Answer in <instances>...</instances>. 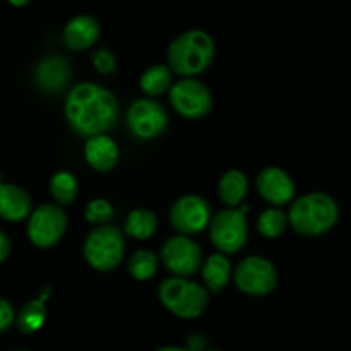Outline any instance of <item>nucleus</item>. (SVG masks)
Instances as JSON below:
<instances>
[{"label":"nucleus","mask_w":351,"mask_h":351,"mask_svg":"<svg viewBox=\"0 0 351 351\" xmlns=\"http://www.w3.org/2000/svg\"><path fill=\"white\" fill-rule=\"evenodd\" d=\"M160 300L182 319H195L208 307L209 295L204 287L187 278H168L160 285Z\"/></svg>","instance_id":"4"},{"label":"nucleus","mask_w":351,"mask_h":351,"mask_svg":"<svg viewBox=\"0 0 351 351\" xmlns=\"http://www.w3.org/2000/svg\"><path fill=\"white\" fill-rule=\"evenodd\" d=\"M276 267L264 257H247L235 269V283L239 290L252 297L271 293L276 288Z\"/></svg>","instance_id":"7"},{"label":"nucleus","mask_w":351,"mask_h":351,"mask_svg":"<svg viewBox=\"0 0 351 351\" xmlns=\"http://www.w3.org/2000/svg\"><path fill=\"white\" fill-rule=\"evenodd\" d=\"M99 36L98 21L91 16H77L67 23L64 29V43L71 50H86L93 47Z\"/></svg>","instance_id":"15"},{"label":"nucleus","mask_w":351,"mask_h":351,"mask_svg":"<svg viewBox=\"0 0 351 351\" xmlns=\"http://www.w3.org/2000/svg\"><path fill=\"white\" fill-rule=\"evenodd\" d=\"M257 189L261 195L271 204H287L295 194L293 180L281 168H266L257 177Z\"/></svg>","instance_id":"13"},{"label":"nucleus","mask_w":351,"mask_h":351,"mask_svg":"<svg viewBox=\"0 0 351 351\" xmlns=\"http://www.w3.org/2000/svg\"><path fill=\"white\" fill-rule=\"evenodd\" d=\"M156 351H189L187 348H177V346H165V348H160Z\"/></svg>","instance_id":"31"},{"label":"nucleus","mask_w":351,"mask_h":351,"mask_svg":"<svg viewBox=\"0 0 351 351\" xmlns=\"http://www.w3.org/2000/svg\"><path fill=\"white\" fill-rule=\"evenodd\" d=\"M249 206L228 208L219 211L211 219V242L218 250L225 254H235L243 247L247 240L245 215Z\"/></svg>","instance_id":"6"},{"label":"nucleus","mask_w":351,"mask_h":351,"mask_svg":"<svg viewBox=\"0 0 351 351\" xmlns=\"http://www.w3.org/2000/svg\"><path fill=\"white\" fill-rule=\"evenodd\" d=\"M206 348V338L201 335H192L187 341L189 351H204Z\"/></svg>","instance_id":"29"},{"label":"nucleus","mask_w":351,"mask_h":351,"mask_svg":"<svg viewBox=\"0 0 351 351\" xmlns=\"http://www.w3.org/2000/svg\"><path fill=\"white\" fill-rule=\"evenodd\" d=\"M93 64H95V67L98 69L101 74H112L117 67L115 57H113L112 51L108 50L95 51V55H93Z\"/></svg>","instance_id":"27"},{"label":"nucleus","mask_w":351,"mask_h":351,"mask_svg":"<svg viewBox=\"0 0 351 351\" xmlns=\"http://www.w3.org/2000/svg\"><path fill=\"white\" fill-rule=\"evenodd\" d=\"M170 101L173 108L187 119H202L211 112L213 106L209 89L192 77H185L171 86Z\"/></svg>","instance_id":"9"},{"label":"nucleus","mask_w":351,"mask_h":351,"mask_svg":"<svg viewBox=\"0 0 351 351\" xmlns=\"http://www.w3.org/2000/svg\"><path fill=\"white\" fill-rule=\"evenodd\" d=\"M170 219L171 225L185 237L195 235L211 221V206L199 195H185L173 204Z\"/></svg>","instance_id":"12"},{"label":"nucleus","mask_w":351,"mask_h":351,"mask_svg":"<svg viewBox=\"0 0 351 351\" xmlns=\"http://www.w3.org/2000/svg\"><path fill=\"white\" fill-rule=\"evenodd\" d=\"M67 216L64 209L53 204H41L33 211L27 225L29 240L40 249L53 247L64 237Z\"/></svg>","instance_id":"8"},{"label":"nucleus","mask_w":351,"mask_h":351,"mask_svg":"<svg viewBox=\"0 0 351 351\" xmlns=\"http://www.w3.org/2000/svg\"><path fill=\"white\" fill-rule=\"evenodd\" d=\"M247 189H249L247 177L239 170L226 171L218 185V192L221 201L225 202V204L232 206V208L233 206L242 204V201L247 195Z\"/></svg>","instance_id":"19"},{"label":"nucleus","mask_w":351,"mask_h":351,"mask_svg":"<svg viewBox=\"0 0 351 351\" xmlns=\"http://www.w3.org/2000/svg\"><path fill=\"white\" fill-rule=\"evenodd\" d=\"M161 259L168 271L178 278L195 274L202 266V254L197 243L185 235H175L165 242L161 249Z\"/></svg>","instance_id":"10"},{"label":"nucleus","mask_w":351,"mask_h":351,"mask_svg":"<svg viewBox=\"0 0 351 351\" xmlns=\"http://www.w3.org/2000/svg\"><path fill=\"white\" fill-rule=\"evenodd\" d=\"M158 230V218L149 209H136L125 219V233L132 239L146 240Z\"/></svg>","instance_id":"20"},{"label":"nucleus","mask_w":351,"mask_h":351,"mask_svg":"<svg viewBox=\"0 0 351 351\" xmlns=\"http://www.w3.org/2000/svg\"><path fill=\"white\" fill-rule=\"evenodd\" d=\"M17 351H24V350H17Z\"/></svg>","instance_id":"34"},{"label":"nucleus","mask_w":351,"mask_h":351,"mask_svg":"<svg viewBox=\"0 0 351 351\" xmlns=\"http://www.w3.org/2000/svg\"><path fill=\"white\" fill-rule=\"evenodd\" d=\"M14 3V5H26V2H10Z\"/></svg>","instance_id":"32"},{"label":"nucleus","mask_w":351,"mask_h":351,"mask_svg":"<svg viewBox=\"0 0 351 351\" xmlns=\"http://www.w3.org/2000/svg\"><path fill=\"white\" fill-rule=\"evenodd\" d=\"M167 112L153 99H137L127 110V125L139 139H156L167 129Z\"/></svg>","instance_id":"11"},{"label":"nucleus","mask_w":351,"mask_h":351,"mask_svg":"<svg viewBox=\"0 0 351 351\" xmlns=\"http://www.w3.org/2000/svg\"><path fill=\"white\" fill-rule=\"evenodd\" d=\"M288 221L290 219L281 209H267L261 215L259 221H257V228L267 239H276L285 232Z\"/></svg>","instance_id":"25"},{"label":"nucleus","mask_w":351,"mask_h":351,"mask_svg":"<svg viewBox=\"0 0 351 351\" xmlns=\"http://www.w3.org/2000/svg\"><path fill=\"white\" fill-rule=\"evenodd\" d=\"M86 161L96 171H108L119 161V147L108 136L89 137L84 147Z\"/></svg>","instance_id":"17"},{"label":"nucleus","mask_w":351,"mask_h":351,"mask_svg":"<svg viewBox=\"0 0 351 351\" xmlns=\"http://www.w3.org/2000/svg\"><path fill=\"white\" fill-rule=\"evenodd\" d=\"M9 250H10L9 239H7L5 233L0 230V263H3V261H5V257L9 256Z\"/></svg>","instance_id":"30"},{"label":"nucleus","mask_w":351,"mask_h":351,"mask_svg":"<svg viewBox=\"0 0 351 351\" xmlns=\"http://www.w3.org/2000/svg\"><path fill=\"white\" fill-rule=\"evenodd\" d=\"M339 218L338 202L324 192H311L293 202L288 213L291 226L302 235H322Z\"/></svg>","instance_id":"2"},{"label":"nucleus","mask_w":351,"mask_h":351,"mask_svg":"<svg viewBox=\"0 0 351 351\" xmlns=\"http://www.w3.org/2000/svg\"><path fill=\"white\" fill-rule=\"evenodd\" d=\"M34 81L43 91L60 93L71 81V64L58 55L43 58L34 71Z\"/></svg>","instance_id":"14"},{"label":"nucleus","mask_w":351,"mask_h":351,"mask_svg":"<svg viewBox=\"0 0 351 351\" xmlns=\"http://www.w3.org/2000/svg\"><path fill=\"white\" fill-rule=\"evenodd\" d=\"M208 351H218V350H208Z\"/></svg>","instance_id":"33"},{"label":"nucleus","mask_w":351,"mask_h":351,"mask_svg":"<svg viewBox=\"0 0 351 351\" xmlns=\"http://www.w3.org/2000/svg\"><path fill=\"white\" fill-rule=\"evenodd\" d=\"M45 319H47L45 302L40 300V298L38 300H31L19 312L17 328H19V331L23 335H31V332H36L38 329H41V326L45 324Z\"/></svg>","instance_id":"22"},{"label":"nucleus","mask_w":351,"mask_h":351,"mask_svg":"<svg viewBox=\"0 0 351 351\" xmlns=\"http://www.w3.org/2000/svg\"><path fill=\"white\" fill-rule=\"evenodd\" d=\"M84 215L89 223L105 226L115 216V211H113V206L108 201H105V199H96V201H91L86 206Z\"/></svg>","instance_id":"26"},{"label":"nucleus","mask_w":351,"mask_h":351,"mask_svg":"<svg viewBox=\"0 0 351 351\" xmlns=\"http://www.w3.org/2000/svg\"><path fill=\"white\" fill-rule=\"evenodd\" d=\"M158 257L151 250H137L129 261V273L134 280L146 281L156 274Z\"/></svg>","instance_id":"24"},{"label":"nucleus","mask_w":351,"mask_h":351,"mask_svg":"<svg viewBox=\"0 0 351 351\" xmlns=\"http://www.w3.org/2000/svg\"><path fill=\"white\" fill-rule=\"evenodd\" d=\"M14 321V308L5 298L0 297V332L9 329V326Z\"/></svg>","instance_id":"28"},{"label":"nucleus","mask_w":351,"mask_h":351,"mask_svg":"<svg viewBox=\"0 0 351 351\" xmlns=\"http://www.w3.org/2000/svg\"><path fill=\"white\" fill-rule=\"evenodd\" d=\"M230 273H232V266H230V261L226 259V256L215 254L206 261L204 267H202V280H204L209 291L218 293L228 285Z\"/></svg>","instance_id":"18"},{"label":"nucleus","mask_w":351,"mask_h":351,"mask_svg":"<svg viewBox=\"0 0 351 351\" xmlns=\"http://www.w3.org/2000/svg\"><path fill=\"white\" fill-rule=\"evenodd\" d=\"M125 252L123 235L117 226H98L89 232L84 242V257L96 271H112L122 261Z\"/></svg>","instance_id":"5"},{"label":"nucleus","mask_w":351,"mask_h":351,"mask_svg":"<svg viewBox=\"0 0 351 351\" xmlns=\"http://www.w3.org/2000/svg\"><path fill=\"white\" fill-rule=\"evenodd\" d=\"M173 82L171 69L167 65H153L141 77V89L147 96H160L167 91Z\"/></svg>","instance_id":"21"},{"label":"nucleus","mask_w":351,"mask_h":351,"mask_svg":"<svg viewBox=\"0 0 351 351\" xmlns=\"http://www.w3.org/2000/svg\"><path fill=\"white\" fill-rule=\"evenodd\" d=\"M65 115L72 129L81 136H105L119 120V103L108 89L81 82L69 93Z\"/></svg>","instance_id":"1"},{"label":"nucleus","mask_w":351,"mask_h":351,"mask_svg":"<svg viewBox=\"0 0 351 351\" xmlns=\"http://www.w3.org/2000/svg\"><path fill=\"white\" fill-rule=\"evenodd\" d=\"M213 57H215V41L201 29L185 31L168 48L170 69L185 77L206 71Z\"/></svg>","instance_id":"3"},{"label":"nucleus","mask_w":351,"mask_h":351,"mask_svg":"<svg viewBox=\"0 0 351 351\" xmlns=\"http://www.w3.org/2000/svg\"><path fill=\"white\" fill-rule=\"evenodd\" d=\"M77 180L69 171H58V173L53 175L50 182V194L53 195V199L58 204H71L75 199V195H77Z\"/></svg>","instance_id":"23"},{"label":"nucleus","mask_w":351,"mask_h":351,"mask_svg":"<svg viewBox=\"0 0 351 351\" xmlns=\"http://www.w3.org/2000/svg\"><path fill=\"white\" fill-rule=\"evenodd\" d=\"M31 211V197L24 189L12 184L0 185V218L21 221Z\"/></svg>","instance_id":"16"},{"label":"nucleus","mask_w":351,"mask_h":351,"mask_svg":"<svg viewBox=\"0 0 351 351\" xmlns=\"http://www.w3.org/2000/svg\"><path fill=\"white\" fill-rule=\"evenodd\" d=\"M0 185H2V184H0Z\"/></svg>","instance_id":"35"}]
</instances>
